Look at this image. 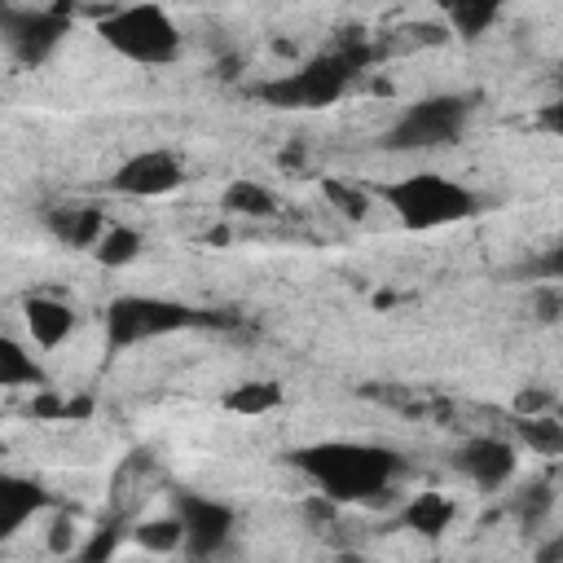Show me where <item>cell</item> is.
I'll list each match as a JSON object with an SVG mask.
<instances>
[{
  "label": "cell",
  "mask_w": 563,
  "mask_h": 563,
  "mask_svg": "<svg viewBox=\"0 0 563 563\" xmlns=\"http://www.w3.org/2000/svg\"><path fill=\"white\" fill-rule=\"evenodd\" d=\"M532 273L545 277V282H559V286H563V242H554V246L532 264Z\"/></svg>",
  "instance_id": "28"
},
{
  "label": "cell",
  "mask_w": 563,
  "mask_h": 563,
  "mask_svg": "<svg viewBox=\"0 0 563 563\" xmlns=\"http://www.w3.org/2000/svg\"><path fill=\"white\" fill-rule=\"evenodd\" d=\"M22 317H26V334H31L35 347H44V352L62 347V343L75 334V325H79L75 308H70L66 299H57V295H26V299H22Z\"/></svg>",
  "instance_id": "11"
},
{
  "label": "cell",
  "mask_w": 563,
  "mask_h": 563,
  "mask_svg": "<svg viewBox=\"0 0 563 563\" xmlns=\"http://www.w3.org/2000/svg\"><path fill=\"white\" fill-rule=\"evenodd\" d=\"M559 554H563V537H554L550 545H541V550H537V559H541V563H550V559H559Z\"/></svg>",
  "instance_id": "30"
},
{
  "label": "cell",
  "mask_w": 563,
  "mask_h": 563,
  "mask_svg": "<svg viewBox=\"0 0 563 563\" xmlns=\"http://www.w3.org/2000/svg\"><path fill=\"white\" fill-rule=\"evenodd\" d=\"M378 198L391 207V216L409 233H431L444 224H462L479 211V194L444 172H409L400 180H387Z\"/></svg>",
  "instance_id": "3"
},
{
  "label": "cell",
  "mask_w": 563,
  "mask_h": 563,
  "mask_svg": "<svg viewBox=\"0 0 563 563\" xmlns=\"http://www.w3.org/2000/svg\"><path fill=\"white\" fill-rule=\"evenodd\" d=\"M97 35L128 62L136 66H167L180 57V26L167 18L163 4L141 0V4H123L114 13H106L97 22Z\"/></svg>",
  "instance_id": "5"
},
{
  "label": "cell",
  "mask_w": 563,
  "mask_h": 563,
  "mask_svg": "<svg viewBox=\"0 0 563 563\" xmlns=\"http://www.w3.org/2000/svg\"><path fill=\"white\" fill-rule=\"evenodd\" d=\"M0 35H4V48L18 66H44L62 48V40L70 35V13L62 4H53V9L4 4L0 9Z\"/></svg>",
  "instance_id": "7"
},
{
  "label": "cell",
  "mask_w": 563,
  "mask_h": 563,
  "mask_svg": "<svg viewBox=\"0 0 563 563\" xmlns=\"http://www.w3.org/2000/svg\"><path fill=\"white\" fill-rule=\"evenodd\" d=\"M559 400L545 391V387H519L515 400H510V413H550Z\"/></svg>",
  "instance_id": "26"
},
{
  "label": "cell",
  "mask_w": 563,
  "mask_h": 563,
  "mask_svg": "<svg viewBox=\"0 0 563 563\" xmlns=\"http://www.w3.org/2000/svg\"><path fill=\"white\" fill-rule=\"evenodd\" d=\"M449 35H457L462 44H475L506 9V0H435Z\"/></svg>",
  "instance_id": "14"
},
{
  "label": "cell",
  "mask_w": 563,
  "mask_h": 563,
  "mask_svg": "<svg viewBox=\"0 0 563 563\" xmlns=\"http://www.w3.org/2000/svg\"><path fill=\"white\" fill-rule=\"evenodd\" d=\"M44 506H48L44 484H35L26 475H0V541L22 532Z\"/></svg>",
  "instance_id": "12"
},
{
  "label": "cell",
  "mask_w": 563,
  "mask_h": 563,
  "mask_svg": "<svg viewBox=\"0 0 563 563\" xmlns=\"http://www.w3.org/2000/svg\"><path fill=\"white\" fill-rule=\"evenodd\" d=\"M559 475H563V466H559Z\"/></svg>",
  "instance_id": "31"
},
{
  "label": "cell",
  "mask_w": 563,
  "mask_h": 563,
  "mask_svg": "<svg viewBox=\"0 0 563 563\" xmlns=\"http://www.w3.org/2000/svg\"><path fill=\"white\" fill-rule=\"evenodd\" d=\"M453 466H457L479 493H501V488L515 479L519 449H515L506 435H471V440L453 453Z\"/></svg>",
  "instance_id": "10"
},
{
  "label": "cell",
  "mask_w": 563,
  "mask_h": 563,
  "mask_svg": "<svg viewBox=\"0 0 563 563\" xmlns=\"http://www.w3.org/2000/svg\"><path fill=\"white\" fill-rule=\"evenodd\" d=\"M119 537H123V528H119V523H101V528L92 532V541H88V545H79L75 554H79L84 563H101V559H110V554L119 550Z\"/></svg>",
  "instance_id": "24"
},
{
  "label": "cell",
  "mask_w": 563,
  "mask_h": 563,
  "mask_svg": "<svg viewBox=\"0 0 563 563\" xmlns=\"http://www.w3.org/2000/svg\"><path fill=\"white\" fill-rule=\"evenodd\" d=\"M48 229H53V238H57L62 246L92 251L110 224H106V211H101V207L75 202V207H53V211H48Z\"/></svg>",
  "instance_id": "13"
},
{
  "label": "cell",
  "mask_w": 563,
  "mask_h": 563,
  "mask_svg": "<svg viewBox=\"0 0 563 563\" xmlns=\"http://www.w3.org/2000/svg\"><path fill=\"white\" fill-rule=\"evenodd\" d=\"M369 62H374V48L365 40H352L343 48L308 57L303 66H295V70H286L277 79L255 84V97L264 106H277V110H325L356 84V75Z\"/></svg>",
  "instance_id": "2"
},
{
  "label": "cell",
  "mask_w": 563,
  "mask_h": 563,
  "mask_svg": "<svg viewBox=\"0 0 563 563\" xmlns=\"http://www.w3.org/2000/svg\"><path fill=\"white\" fill-rule=\"evenodd\" d=\"M321 194H325V202H330L339 216H347V220H365V216H369V194H365L361 185H347V180H339V176H325V180H321Z\"/></svg>",
  "instance_id": "23"
},
{
  "label": "cell",
  "mask_w": 563,
  "mask_h": 563,
  "mask_svg": "<svg viewBox=\"0 0 563 563\" xmlns=\"http://www.w3.org/2000/svg\"><path fill=\"white\" fill-rule=\"evenodd\" d=\"M537 128H541V132H550V136H563V92L537 110Z\"/></svg>",
  "instance_id": "29"
},
{
  "label": "cell",
  "mask_w": 563,
  "mask_h": 563,
  "mask_svg": "<svg viewBox=\"0 0 563 563\" xmlns=\"http://www.w3.org/2000/svg\"><path fill=\"white\" fill-rule=\"evenodd\" d=\"M550 510H554V488H550V479H532V484H523V488L510 497V515H515L523 528H537Z\"/></svg>",
  "instance_id": "22"
},
{
  "label": "cell",
  "mask_w": 563,
  "mask_h": 563,
  "mask_svg": "<svg viewBox=\"0 0 563 563\" xmlns=\"http://www.w3.org/2000/svg\"><path fill=\"white\" fill-rule=\"evenodd\" d=\"M453 515H457L453 497H444V493H418V497L400 510V523L413 528L418 537H440V532L453 523Z\"/></svg>",
  "instance_id": "16"
},
{
  "label": "cell",
  "mask_w": 563,
  "mask_h": 563,
  "mask_svg": "<svg viewBox=\"0 0 563 563\" xmlns=\"http://www.w3.org/2000/svg\"><path fill=\"white\" fill-rule=\"evenodd\" d=\"M532 312H537V321H559L563 317V286L559 282H541L537 290H532Z\"/></svg>",
  "instance_id": "25"
},
{
  "label": "cell",
  "mask_w": 563,
  "mask_h": 563,
  "mask_svg": "<svg viewBox=\"0 0 563 563\" xmlns=\"http://www.w3.org/2000/svg\"><path fill=\"white\" fill-rule=\"evenodd\" d=\"M176 519L185 523V554L189 559H216L233 541V510L202 493H176L172 497Z\"/></svg>",
  "instance_id": "8"
},
{
  "label": "cell",
  "mask_w": 563,
  "mask_h": 563,
  "mask_svg": "<svg viewBox=\"0 0 563 563\" xmlns=\"http://www.w3.org/2000/svg\"><path fill=\"white\" fill-rule=\"evenodd\" d=\"M0 387H48L40 361L18 339H0Z\"/></svg>",
  "instance_id": "18"
},
{
  "label": "cell",
  "mask_w": 563,
  "mask_h": 563,
  "mask_svg": "<svg viewBox=\"0 0 563 563\" xmlns=\"http://www.w3.org/2000/svg\"><path fill=\"white\" fill-rule=\"evenodd\" d=\"M559 413H563V405H559Z\"/></svg>",
  "instance_id": "32"
},
{
  "label": "cell",
  "mask_w": 563,
  "mask_h": 563,
  "mask_svg": "<svg viewBox=\"0 0 563 563\" xmlns=\"http://www.w3.org/2000/svg\"><path fill=\"white\" fill-rule=\"evenodd\" d=\"M185 180V163L172 150H141L132 158H123L110 176V189L123 198H163L172 189H180Z\"/></svg>",
  "instance_id": "9"
},
{
  "label": "cell",
  "mask_w": 563,
  "mask_h": 563,
  "mask_svg": "<svg viewBox=\"0 0 563 563\" xmlns=\"http://www.w3.org/2000/svg\"><path fill=\"white\" fill-rule=\"evenodd\" d=\"M515 422V440L528 444V453L537 457H563V413L559 405L550 413H510Z\"/></svg>",
  "instance_id": "15"
},
{
  "label": "cell",
  "mask_w": 563,
  "mask_h": 563,
  "mask_svg": "<svg viewBox=\"0 0 563 563\" xmlns=\"http://www.w3.org/2000/svg\"><path fill=\"white\" fill-rule=\"evenodd\" d=\"M220 207L229 211V216H246V220H268L273 211H277V198L260 185V180H246V176H238L224 194H220Z\"/></svg>",
  "instance_id": "17"
},
{
  "label": "cell",
  "mask_w": 563,
  "mask_h": 563,
  "mask_svg": "<svg viewBox=\"0 0 563 563\" xmlns=\"http://www.w3.org/2000/svg\"><path fill=\"white\" fill-rule=\"evenodd\" d=\"M141 246H145V238H141L132 224H110V229L101 233V242L92 246V260H97L101 268H128V264H136Z\"/></svg>",
  "instance_id": "21"
},
{
  "label": "cell",
  "mask_w": 563,
  "mask_h": 563,
  "mask_svg": "<svg viewBox=\"0 0 563 563\" xmlns=\"http://www.w3.org/2000/svg\"><path fill=\"white\" fill-rule=\"evenodd\" d=\"M106 343L114 352H128V347H141V343H154L163 334H180V330H194V325H224V317L216 312H198L180 299H163V295H119L106 303Z\"/></svg>",
  "instance_id": "4"
},
{
  "label": "cell",
  "mask_w": 563,
  "mask_h": 563,
  "mask_svg": "<svg viewBox=\"0 0 563 563\" xmlns=\"http://www.w3.org/2000/svg\"><path fill=\"white\" fill-rule=\"evenodd\" d=\"M132 541L145 550V554H185V523L176 519V510L172 515H158V519H141L136 528H132Z\"/></svg>",
  "instance_id": "20"
},
{
  "label": "cell",
  "mask_w": 563,
  "mask_h": 563,
  "mask_svg": "<svg viewBox=\"0 0 563 563\" xmlns=\"http://www.w3.org/2000/svg\"><path fill=\"white\" fill-rule=\"evenodd\" d=\"M290 462L339 506L378 501L405 466L396 449L365 444V440H321V444H308V449L290 453Z\"/></svg>",
  "instance_id": "1"
},
{
  "label": "cell",
  "mask_w": 563,
  "mask_h": 563,
  "mask_svg": "<svg viewBox=\"0 0 563 563\" xmlns=\"http://www.w3.org/2000/svg\"><path fill=\"white\" fill-rule=\"evenodd\" d=\"M475 101L466 92H435V97H418L413 106H405L396 114V123L383 132V145L396 154H413V150H444L453 141H462V132L471 128Z\"/></svg>",
  "instance_id": "6"
},
{
  "label": "cell",
  "mask_w": 563,
  "mask_h": 563,
  "mask_svg": "<svg viewBox=\"0 0 563 563\" xmlns=\"http://www.w3.org/2000/svg\"><path fill=\"white\" fill-rule=\"evenodd\" d=\"M282 405V387L273 378H251V383H238L224 391V409L229 413H246V418H260V413H273Z\"/></svg>",
  "instance_id": "19"
},
{
  "label": "cell",
  "mask_w": 563,
  "mask_h": 563,
  "mask_svg": "<svg viewBox=\"0 0 563 563\" xmlns=\"http://www.w3.org/2000/svg\"><path fill=\"white\" fill-rule=\"evenodd\" d=\"M48 550H53V554H70V550H75V519H70V515H57V519H53Z\"/></svg>",
  "instance_id": "27"
}]
</instances>
